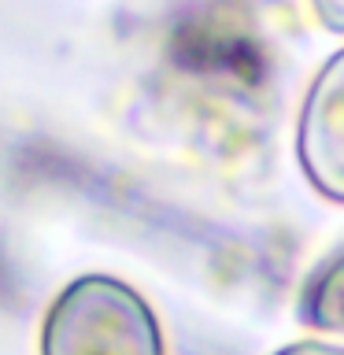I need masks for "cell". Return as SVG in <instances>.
Instances as JSON below:
<instances>
[{
  "label": "cell",
  "mask_w": 344,
  "mask_h": 355,
  "mask_svg": "<svg viewBox=\"0 0 344 355\" xmlns=\"http://www.w3.org/2000/svg\"><path fill=\"white\" fill-rule=\"evenodd\" d=\"M41 355H166L152 307L115 277H82L52 304Z\"/></svg>",
  "instance_id": "6da1fadb"
},
{
  "label": "cell",
  "mask_w": 344,
  "mask_h": 355,
  "mask_svg": "<svg viewBox=\"0 0 344 355\" xmlns=\"http://www.w3.org/2000/svg\"><path fill=\"white\" fill-rule=\"evenodd\" d=\"M296 159L315 193L344 204V49L322 63L300 104Z\"/></svg>",
  "instance_id": "7a4b0ae2"
},
{
  "label": "cell",
  "mask_w": 344,
  "mask_h": 355,
  "mask_svg": "<svg viewBox=\"0 0 344 355\" xmlns=\"http://www.w3.org/2000/svg\"><path fill=\"white\" fill-rule=\"evenodd\" d=\"M300 315L318 329L344 333V252H337L311 274L304 300H300Z\"/></svg>",
  "instance_id": "3957f363"
},
{
  "label": "cell",
  "mask_w": 344,
  "mask_h": 355,
  "mask_svg": "<svg viewBox=\"0 0 344 355\" xmlns=\"http://www.w3.org/2000/svg\"><path fill=\"white\" fill-rule=\"evenodd\" d=\"M311 8L329 33H344V0H311Z\"/></svg>",
  "instance_id": "277c9868"
},
{
  "label": "cell",
  "mask_w": 344,
  "mask_h": 355,
  "mask_svg": "<svg viewBox=\"0 0 344 355\" xmlns=\"http://www.w3.org/2000/svg\"><path fill=\"white\" fill-rule=\"evenodd\" d=\"M274 355H344V348L341 344H326V340H296V344H285Z\"/></svg>",
  "instance_id": "5b68a950"
}]
</instances>
